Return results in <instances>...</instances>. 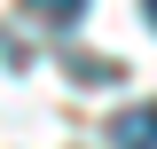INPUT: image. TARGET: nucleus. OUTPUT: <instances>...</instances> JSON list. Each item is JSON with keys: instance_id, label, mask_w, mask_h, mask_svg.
<instances>
[{"instance_id": "1", "label": "nucleus", "mask_w": 157, "mask_h": 149, "mask_svg": "<svg viewBox=\"0 0 157 149\" xmlns=\"http://www.w3.org/2000/svg\"><path fill=\"white\" fill-rule=\"evenodd\" d=\"M110 149H157V102L118 110V118H110Z\"/></svg>"}, {"instance_id": "2", "label": "nucleus", "mask_w": 157, "mask_h": 149, "mask_svg": "<svg viewBox=\"0 0 157 149\" xmlns=\"http://www.w3.org/2000/svg\"><path fill=\"white\" fill-rule=\"evenodd\" d=\"M24 8H32V16H39V24H71V16H78V8H86V0H24Z\"/></svg>"}, {"instance_id": "3", "label": "nucleus", "mask_w": 157, "mask_h": 149, "mask_svg": "<svg viewBox=\"0 0 157 149\" xmlns=\"http://www.w3.org/2000/svg\"><path fill=\"white\" fill-rule=\"evenodd\" d=\"M141 16H149V24H157V0H141Z\"/></svg>"}]
</instances>
